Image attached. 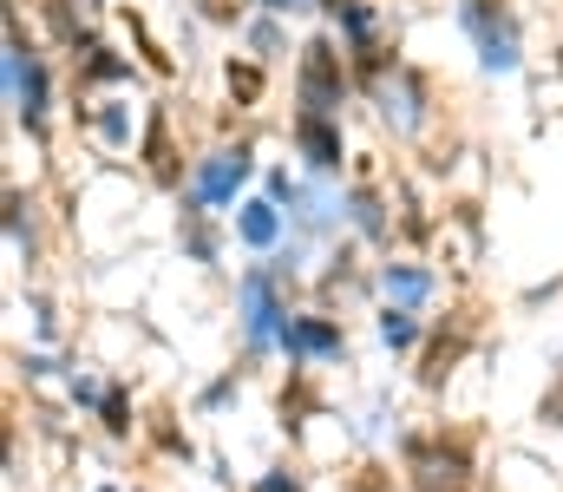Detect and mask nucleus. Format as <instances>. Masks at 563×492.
<instances>
[{"label": "nucleus", "instance_id": "f257e3e1", "mask_svg": "<svg viewBox=\"0 0 563 492\" xmlns=\"http://www.w3.org/2000/svg\"><path fill=\"white\" fill-rule=\"evenodd\" d=\"M295 316L288 303V276L276 263H250L236 276V328H243V354L263 361V354H282V328Z\"/></svg>", "mask_w": 563, "mask_h": 492}, {"label": "nucleus", "instance_id": "f03ea898", "mask_svg": "<svg viewBox=\"0 0 563 492\" xmlns=\"http://www.w3.org/2000/svg\"><path fill=\"white\" fill-rule=\"evenodd\" d=\"M452 20L472 40L478 73H492V79H518L525 73V20L511 13V0H459Z\"/></svg>", "mask_w": 563, "mask_h": 492}, {"label": "nucleus", "instance_id": "7ed1b4c3", "mask_svg": "<svg viewBox=\"0 0 563 492\" xmlns=\"http://www.w3.org/2000/svg\"><path fill=\"white\" fill-rule=\"evenodd\" d=\"M0 73H7V112H13V125L33 132V139H46V119H53V73H46V59L20 40V20H7V59H0Z\"/></svg>", "mask_w": 563, "mask_h": 492}, {"label": "nucleus", "instance_id": "20e7f679", "mask_svg": "<svg viewBox=\"0 0 563 492\" xmlns=\"http://www.w3.org/2000/svg\"><path fill=\"white\" fill-rule=\"evenodd\" d=\"M256 171H263V164H256V145H250V139L210 145L203 158L190 164V177H184V204H190V210H236Z\"/></svg>", "mask_w": 563, "mask_h": 492}, {"label": "nucleus", "instance_id": "39448f33", "mask_svg": "<svg viewBox=\"0 0 563 492\" xmlns=\"http://www.w3.org/2000/svg\"><path fill=\"white\" fill-rule=\"evenodd\" d=\"M347 66H354V59L334 53V33H314V40L295 53V112H328V119H341L347 86H354Z\"/></svg>", "mask_w": 563, "mask_h": 492}, {"label": "nucleus", "instance_id": "423d86ee", "mask_svg": "<svg viewBox=\"0 0 563 492\" xmlns=\"http://www.w3.org/2000/svg\"><path fill=\"white\" fill-rule=\"evenodd\" d=\"M367 92H374L380 125H394V139H420L426 132V119H432V86H426V73H413L407 59H400L394 73H380Z\"/></svg>", "mask_w": 563, "mask_h": 492}, {"label": "nucleus", "instance_id": "0eeeda50", "mask_svg": "<svg viewBox=\"0 0 563 492\" xmlns=\"http://www.w3.org/2000/svg\"><path fill=\"white\" fill-rule=\"evenodd\" d=\"M282 354L295 368H321V361H347V328L321 309H295L282 328Z\"/></svg>", "mask_w": 563, "mask_h": 492}, {"label": "nucleus", "instance_id": "6e6552de", "mask_svg": "<svg viewBox=\"0 0 563 492\" xmlns=\"http://www.w3.org/2000/svg\"><path fill=\"white\" fill-rule=\"evenodd\" d=\"M288 139H295V152H301V177H341V164H347L341 119H328V112H295Z\"/></svg>", "mask_w": 563, "mask_h": 492}, {"label": "nucleus", "instance_id": "1a4fd4ad", "mask_svg": "<svg viewBox=\"0 0 563 492\" xmlns=\"http://www.w3.org/2000/svg\"><path fill=\"white\" fill-rule=\"evenodd\" d=\"M230 237H236L250 256H276L282 243H288V210H282L276 197H243V204L230 210Z\"/></svg>", "mask_w": 563, "mask_h": 492}, {"label": "nucleus", "instance_id": "9d476101", "mask_svg": "<svg viewBox=\"0 0 563 492\" xmlns=\"http://www.w3.org/2000/svg\"><path fill=\"white\" fill-rule=\"evenodd\" d=\"M374 289L387 296V303H400V309H426L432 296H439V276L413 263V256H394V263H380L374 270Z\"/></svg>", "mask_w": 563, "mask_h": 492}, {"label": "nucleus", "instance_id": "9b49d317", "mask_svg": "<svg viewBox=\"0 0 563 492\" xmlns=\"http://www.w3.org/2000/svg\"><path fill=\"white\" fill-rule=\"evenodd\" d=\"M347 230L361 243H387L394 237V210H387V197L374 184H347Z\"/></svg>", "mask_w": 563, "mask_h": 492}, {"label": "nucleus", "instance_id": "f8f14e48", "mask_svg": "<svg viewBox=\"0 0 563 492\" xmlns=\"http://www.w3.org/2000/svg\"><path fill=\"white\" fill-rule=\"evenodd\" d=\"M210 217H217V210H190V204H177V243H184V256L203 263V270L223 263V237H217Z\"/></svg>", "mask_w": 563, "mask_h": 492}, {"label": "nucleus", "instance_id": "ddd939ff", "mask_svg": "<svg viewBox=\"0 0 563 492\" xmlns=\"http://www.w3.org/2000/svg\"><path fill=\"white\" fill-rule=\"evenodd\" d=\"M374 335H380V348H387V354H413V348L426 341V322H420V309L380 303V316H374Z\"/></svg>", "mask_w": 563, "mask_h": 492}, {"label": "nucleus", "instance_id": "4468645a", "mask_svg": "<svg viewBox=\"0 0 563 492\" xmlns=\"http://www.w3.org/2000/svg\"><path fill=\"white\" fill-rule=\"evenodd\" d=\"M334 33L347 40V53H367V46H380V13H374V0H354V7H341V13H334Z\"/></svg>", "mask_w": 563, "mask_h": 492}, {"label": "nucleus", "instance_id": "2eb2a0df", "mask_svg": "<svg viewBox=\"0 0 563 492\" xmlns=\"http://www.w3.org/2000/svg\"><path fill=\"white\" fill-rule=\"evenodd\" d=\"M243 46H250L256 59H282V53H288V26H282V13H263V7H256V13L243 20Z\"/></svg>", "mask_w": 563, "mask_h": 492}, {"label": "nucleus", "instance_id": "dca6fc26", "mask_svg": "<svg viewBox=\"0 0 563 492\" xmlns=\"http://www.w3.org/2000/svg\"><path fill=\"white\" fill-rule=\"evenodd\" d=\"M7 250H13V263H33V217H26V197L20 190H7Z\"/></svg>", "mask_w": 563, "mask_h": 492}, {"label": "nucleus", "instance_id": "f3484780", "mask_svg": "<svg viewBox=\"0 0 563 492\" xmlns=\"http://www.w3.org/2000/svg\"><path fill=\"white\" fill-rule=\"evenodd\" d=\"M86 119H92V132H99L112 152H119V145H132V106H125V99H106V106H99V112H86Z\"/></svg>", "mask_w": 563, "mask_h": 492}, {"label": "nucleus", "instance_id": "a211bd4d", "mask_svg": "<svg viewBox=\"0 0 563 492\" xmlns=\"http://www.w3.org/2000/svg\"><path fill=\"white\" fill-rule=\"evenodd\" d=\"M99 427H106L112 440H132V387H125V381L106 387V401H99Z\"/></svg>", "mask_w": 563, "mask_h": 492}, {"label": "nucleus", "instance_id": "6ab92c4d", "mask_svg": "<svg viewBox=\"0 0 563 492\" xmlns=\"http://www.w3.org/2000/svg\"><path fill=\"white\" fill-rule=\"evenodd\" d=\"M236 401H243V374L230 368V374H217V381L197 394V414H223V407H236Z\"/></svg>", "mask_w": 563, "mask_h": 492}, {"label": "nucleus", "instance_id": "aec40b11", "mask_svg": "<svg viewBox=\"0 0 563 492\" xmlns=\"http://www.w3.org/2000/svg\"><path fill=\"white\" fill-rule=\"evenodd\" d=\"M106 387H112V381H99L92 368H66V394H73V407H92V414H99Z\"/></svg>", "mask_w": 563, "mask_h": 492}, {"label": "nucleus", "instance_id": "412c9836", "mask_svg": "<svg viewBox=\"0 0 563 492\" xmlns=\"http://www.w3.org/2000/svg\"><path fill=\"white\" fill-rule=\"evenodd\" d=\"M295 190H301V177L288 171V164H263V197H276L282 210L295 204Z\"/></svg>", "mask_w": 563, "mask_h": 492}, {"label": "nucleus", "instance_id": "4be33fe9", "mask_svg": "<svg viewBox=\"0 0 563 492\" xmlns=\"http://www.w3.org/2000/svg\"><path fill=\"white\" fill-rule=\"evenodd\" d=\"M20 368H26V381H66V361H53V354H20Z\"/></svg>", "mask_w": 563, "mask_h": 492}, {"label": "nucleus", "instance_id": "5701e85b", "mask_svg": "<svg viewBox=\"0 0 563 492\" xmlns=\"http://www.w3.org/2000/svg\"><path fill=\"white\" fill-rule=\"evenodd\" d=\"M26 309H33V328H40V341H59V316H53V303H46V296H26Z\"/></svg>", "mask_w": 563, "mask_h": 492}, {"label": "nucleus", "instance_id": "b1692460", "mask_svg": "<svg viewBox=\"0 0 563 492\" xmlns=\"http://www.w3.org/2000/svg\"><path fill=\"white\" fill-rule=\"evenodd\" d=\"M250 492H301V473H288V467H269V473H256V486Z\"/></svg>", "mask_w": 563, "mask_h": 492}, {"label": "nucleus", "instance_id": "393cba45", "mask_svg": "<svg viewBox=\"0 0 563 492\" xmlns=\"http://www.w3.org/2000/svg\"><path fill=\"white\" fill-rule=\"evenodd\" d=\"M263 13H282V20H301V13H321V0H256Z\"/></svg>", "mask_w": 563, "mask_h": 492}, {"label": "nucleus", "instance_id": "a878e982", "mask_svg": "<svg viewBox=\"0 0 563 492\" xmlns=\"http://www.w3.org/2000/svg\"><path fill=\"white\" fill-rule=\"evenodd\" d=\"M230 86H236L243 99H256V66H236V59H230Z\"/></svg>", "mask_w": 563, "mask_h": 492}, {"label": "nucleus", "instance_id": "bb28decb", "mask_svg": "<svg viewBox=\"0 0 563 492\" xmlns=\"http://www.w3.org/2000/svg\"><path fill=\"white\" fill-rule=\"evenodd\" d=\"M341 7H354V0H321V13H328V20H334V13H341Z\"/></svg>", "mask_w": 563, "mask_h": 492}, {"label": "nucleus", "instance_id": "cd10ccee", "mask_svg": "<svg viewBox=\"0 0 563 492\" xmlns=\"http://www.w3.org/2000/svg\"><path fill=\"white\" fill-rule=\"evenodd\" d=\"M558 73H563V46H558Z\"/></svg>", "mask_w": 563, "mask_h": 492}, {"label": "nucleus", "instance_id": "c85d7f7f", "mask_svg": "<svg viewBox=\"0 0 563 492\" xmlns=\"http://www.w3.org/2000/svg\"><path fill=\"white\" fill-rule=\"evenodd\" d=\"M99 492H119V486H99Z\"/></svg>", "mask_w": 563, "mask_h": 492}]
</instances>
